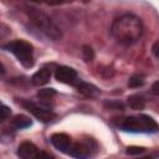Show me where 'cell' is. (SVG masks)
Masks as SVG:
<instances>
[{"mask_svg":"<svg viewBox=\"0 0 159 159\" xmlns=\"http://www.w3.org/2000/svg\"><path fill=\"white\" fill-rule=\"evenodd\" d=\"M111 34L123 46L134 45L143 35V22L133 14H124L112 22Z\"/></svg>","mask_w":159,"mask_h":159,"instance_id":"6da1fadb","label":"cell"},{"mask_svg":"<svg viewBox=\"0 0 159 159\" xmlns=\"http://www.w3.org/2000/svg\"><path fill=\"white\" fill-rule=\"evenodd\" d=\"M120 128L132 133H154L159 129V125L152 117L139 114L124 118L120 122Z\"/></svg>","mask_w":159,"mask_h":159,"instance_id":"7a4b0ae2","label":"cell"},{"mask_svg":"<svg viewBox=\"0 0 159 159\" xmlns=\"http://www.w3.org/2000/svg\"><path fill=\"white\" fill-rule=\"evenodd\" d=\"M4 48L11 53L15 55V57L19 60V62L26 67L30 68L34 66V48L32 45L24 41V40H15L6 45H4Z\"/></svg>","mask_w":159,"mask_h":159,"instance_id":"3957f363","label":"cell"},{"mask_svg":"<svg viewBox=\"0 0 159 159\" xmlns=\"http://www.w3.org/2000/svg\"><path fill=\"white\" fill-rule=\"evenodd\" d=\"M31 19L35 24V26L37 29H40L42 32H45L48 37L53 39V40H57L61 37V31L50 21V19L47 16H45L43 14H40L37 11H35L32 15H31Z\"/></svg>","mask_w":159,"mask_h":159,"instance_id":"277c9868","label":"cell"},{"mask_svg":"<svg viewBox=\"0 0 159 159\" xmlns=\"http://www.w3.org/2000/svg\"><path fill=\"white\" fill-rule=\"evenodd\" d=\"M32 116H35L39 120L43 122V123H47V122H51L56 118V114L46 106H39L34 102H29V101H22L21 103Z\"/></svg>","mask_w":159,"mask_h":159,"instance_id":"5b68a950","label":"cell"},{"mask_svg":"<svg viewBox=\"0 0 159 159\" xmlns=\"http://www.w3.org/2000/svg\"><path fill=\"white\" fill-rule=\"evenodd\" d=\"M55 77L58 82H62V83H66V84H71V86H76V83L80 81L78 80V76H77V72L71 68V67H67V66H61L56 70L55 72Z\"/></svg>","mask_w":159,"mask_h":159,"instance_id":"8992f818","label":"cell"},{"mask_svg":"<svg viewBox=\"0 0 159 159\" xmlns=\"http://www.w3.org/2000/svg\"><path fill=\"white\" fill-rule=\"evenodd\" d=\"M51 143L56 149H58L60 152L66 153V154L68 153V150L72 147L71 138L65 133H55V134H52L51 135Z\"/></svg>","mask_w":159,"mask_h":159,"instance_id":"52a82bcc","label":"cell"},{"mask_svg":"<svg viewBox=\"0 0 159 159\" xmlns=\"http://www.w3.org/2000/svg\"><path fill=\"white\" fill-rule=\"evenodd\" d=\"M39 149L37 147L31 142H24L17 148V155L22 159H30V158H37Z\"/></svg>","mask_w":159,"mask_h":159,"instance_id":"ba28073f","label":"cell"},{"mask_svg":"<svg viewBox=\"0 0 159 159\" xmlns=\"http://www.w3.org/2000/svg\"><path fill=\"white\" fill-rule=\"evenodd\" d=\"M67 154L75 158H87L91 155V147L86 143H72V147Z\"/></svg>","mask_w":159,"mask_h":159,"instance_id":"9c48e42d","label":"cell"},{"mask_svg":"<svg viewBox=\"0 0 159 159\" xmlns=\"http://www.w3.org/2000/svg\"><path fill=\"white\" fill-rule=\"evenodd\" d=\"M50 78H51V71L48 68H41L32 76L31 82L35 86H43L50 81Z\"/></svg>","mask_w":159,"mask_h":159,"instance_id":"30bf717a","label":"cell"},{"mask_svg":"<svg viewBox=\"0 0 159 159\" xmlns=\"http://www.w3.org/2000/svg\"><path fill=\"white\" fill-rule=\"evenodd\" d=\"M31 119L24 114H19V116H15L11 120V127L15 128V129H25L27 127L31 125Z\"/></svg>","mask_w":159,"mask_h":159,"instance_id":"8fae6325","label":"cell"},{"mask_svg":"<svg viewBox=\"0 0 159 159\" xmlns=\"http://www.w3.org/2000/svg\"><path fill=\"white\" fill-rule=\"evenodd\" d=\"M75 87L77 88L78 92H81L82 94H84L87 97H92L98 92V89L93 84H89V83H86V82H82V81H78Z\"/></svg>","mask_w":159,"mask_h":159,"instance_id":"7c38bea8","label":"cell"},{"mask_svg":"<svg viewBox=\"0 0 159 159\" xmlns=\"http://www.w3.org/2000/svg\"><path fill=\"white\" fill-rule=\"evenodd\" d=\"M128 104L132 109H135V111H139V109H143L144 106H145V102L143 99L142 96L139 94H133L128 98Z\"/></svg>","mask_w":159,"mask_h":159,"instance_id":"4fadbf2b","label":"cell"},{"mask_svg":"<svg viewBox=\"0 0 159 159\" xmlns=\"http://www.w3.org/2000/svg\"><path fill=\"white\" fill-rule=\"evenodd\" d=\"M143 84H144V76L140 75V73L133 75L128 81V86L132 87V88H137V87H140Z\"/></svg>","mask_w":159,"mask_h":159,"instance_id":"5bb4252c","label":"cell"},{"mask_svg":"<svg viewBox=\"0 0 159 159\" xmlns=\"http://www.w3.org/2000/svg\"><path fill=\"white\" fill-rule=\"evenodd\" d=\"M55 94H56V92H55L53 88H43V89H40V91H39L37 97H39L40 99H42L43 102H46V101L51 99Z\"/></svg>","mask_w":159,"mask_h":159,"instance_id":"9a60e30c","label":"cell"},{"mask_svg":"<svg viewBox=\"0 0 159 159\" xmlns=\"http://www.w3.org/2000/svg\"><path fill=\"white\" fill-rule=\"evenodd\" d=\"M82 53H83V58H84L86 61H92V60H93V57H94L93 50H92L89 46H83Z\"/></svg>","mask_w":159,"mask_h":159,"instance_id":"2e32d148","label":"cell"},{"mask_svg":"<svg viewBox=\"0 0 159 159\" xmlns=\"http://www.w3.org/2000/svg\"><path fill=\"white\" fill-rule=\"evenodd\" d=\"M144 152V148H139V147H128L127 148V154H140Z\"/></svg>","mask_w":159,"mask_h":159,"instance_id":"e0dca14e","label":"cell"},{"mask_svg":"<svg viewBox=\"0 0 159 159\" xmlns=\"http://www.w3.org/2000/svg\"><path fill=\"white\" fill-rule=\"evenodd\" d=\"M9 116H10V108H7L6 106H2V108H1V120L4 122Z\"/></svg>","mask_w":159,"mask_h":159,"instance_id":"ac0fdd59","label":"cell"},{"mask_svg":"<svg viewBox=\"0 0 159 159\" xmlns=\"http://www.w3.org/2000/svg\"><path fill=\"white\" fill-rule=\"evenodd\" d=\"M152 52H153V55H154L157 58H159V41L154 42V45H153V47H152Z\"/></svg>","mask_w":159,"mask_h":159,"instance_id":"d6986e66","label":"cell"},{"mask_svg":"<svg viewBox=\"0 0 159 159\" xmlns=\"http://www.w3.org/2000/svg\"><path fill=\"white\" fill-rule=\"evenodd\" d=\"M152 93L155 96H159V81H157L152 84Z\"/></svg>","mask_w":159,"mask_h":159,"instance_id":"ffe728a7","label":"cell"},{"mask_svg":"<svg viewBox=\"0 0 159 159\" xmlns=\"http://www.w3.org/2000/svg\"><path fill=\"white\" fill-rule=\"evenodd\" d=\"M41 1H43V2H46V4H48V5H61V4H63L66 0H41Z\"/></svg>","mask_w":159,"mask_h":159,"instance_id":"44dd1931","label":"cell"},{"mask_svg":"<svg viewBox=\"0 0 159 159\" xmlns=\"http://www.w3.org/2000/svg\"><path fill=\"white\" fill-rule=\"evenodd\" d=\"M31 1H35V2H40L41 0H31Z\"/></svg>","mask_w":159,"mask_h":159,"instance_id":"7402d4cb","label":"cell"}]
</instances>
